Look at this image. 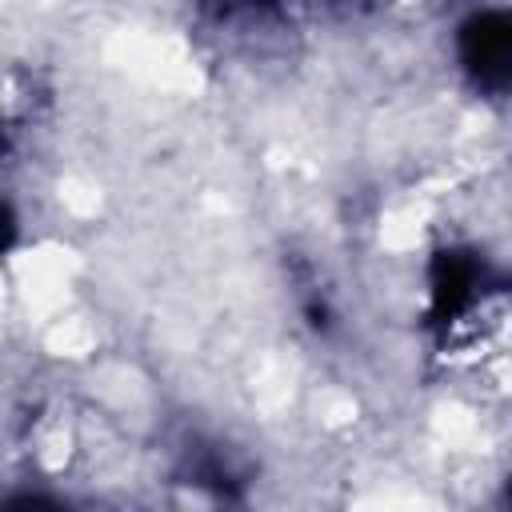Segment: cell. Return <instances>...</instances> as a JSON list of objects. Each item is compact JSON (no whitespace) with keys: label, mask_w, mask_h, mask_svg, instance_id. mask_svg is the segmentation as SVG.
<instances>
[{"label":"cell","mask_w":512,"mask_h":512,"mask_svg":"<svg viewBox=\"0 0 512 512\" xmlns=\"http://www.w3.org/2000/svg\"><path fill=\"white\" fill-rule=\"evenodd\" d=\"M460 60L476 84L512 92V12H484L464 24Z\"/></svg>","instance_id":"obj_1"}]
</instances>
